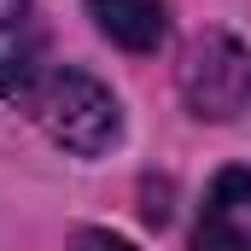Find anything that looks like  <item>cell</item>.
<instances>
[{
  "mask_svg": "<svg viewBox=\"0 0 251 251\" xmlns=\"http://www.w3.org/2000/svg\"><path fill=\"white\" fill-rule=\"evenodd\" d=\"M88 18L100 24V35H111L128 53H152L170 29V6L164 0H88Z\"/></svg>",
  "mask_w": 251,
  "mask_h": 251,
  "instance_id": "5b68a950",
  "label": "cell"
},
{
  "mask_svg": "<svg viewBox=\"0 0 251 251\" xmlns=\"http://www.w3.org/2000/svg\"><path fill=\"white\" fill-rule=\"evenodd\" d=\"M53 70L47 59V24L35 0H0V100H29V88Z\"/></svg>",
  "mask_w": 251,
  "mask_h": 251,
  "instance_id": "3957f363",
  "label": "cell"
},
{
  "mask_svg": "<svg viewBox=\"0 0 251 251\" xmlns=\"http://www.w3.org/2000/svg\"><path fill=\"white\" fill-rule=\"evenodd\" d=\"M193 251H251V170H222L210 181Z\"/></svg>",
  "mask_w": 251,
  "mask_h": 251,
  "instance_id": "277c9868",
  "label": "cell"
},
{
  "mask_svg": "<svg viewBox=\"0 0 251 251\" xmlns=\"http://www.w3.org/2000/svg\"><path fill=\"white\" fill-rule=\"evenodd\" d=\"M24 111L47 128L64 152H76V158H100V152H111L117 134H123V111H117L111 88L94 82L88 70H70V64H64V70L53 64V70L29 88Z\"/></svg>",
  "mask_w": 251,
  "mask_h": 251,
  "instance_id": "6da1fadb",
  "label": "cell"
},
{
  "mask_svg": "<svg viewBox=\"0 0 251 251\" xmlns=\"http://www.w3.org/2000/svg\"><path fill=\"white\" fill-rule=\"evenodd\" d=\"M176 82H181V100L193 105V117L228 123L251 105V47L234 41L228 29H204L187 41Z\"/></svg>",
  "mask_w": 251,
  "mask_h": 251,
  "instance_id": "7a4b0ae2",
  "label": "cell"
},
{
  "mask_svg": "<svg viewBox=\"0 0 251 251\" xmlns=\"http://www.w3.org/2000/svg\"><path fill=\"white\" fill-rule=\"evenodd\" d=\"M70 251H134L128 240H117L111 228H82L76 240H70Z\"/></svg>",
  "mask_w": 251,
  "mask_h": 251,
  "instance_id": "8992f818",
  "label": "cell"
}]
</instances>
